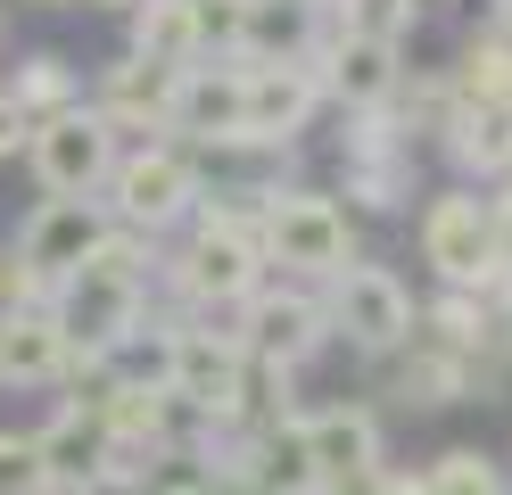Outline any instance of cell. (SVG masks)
<instances>
[{
	"label": "cell",
	"mask_w": 512,
	"mask_h": 495,
	"mask_svg": "<svg viewBox=\"0 0 512 495\" xmlns=\"http://www.w3.org/2000/svg\"><path fill=\"white\" fill-rule=\"evenodd\" d=\"M323 322L356 355H397L413 339V289L389 264H347L339 281H323Z\"/></svg>",
	"instance_id": "52a82bcc"
},
{
	"label": "cell",
	"mask_w": 512,
	"mask_h": 495,
	"mask_svg": "<svg viewBox=\"0 0 512 495\" xmlns=\"http://www.w3.org/2000/svg\"><path fill=\"white\" fill-rule=\"evenodd\" d=\"M100 231H108V207L100 198H42L34 215H25V231H17V264L42 281V297H50V281H67L75 264L100 248Z\"/></svg>",
	"instance_id": "4fadbf2b"
},
{
	"label": "cell",
	"mask_w": 512,
	"mask_h": 495,
	"mask_svg": "<svg viewBox=\"0 0 512 495\" xmlns=\"http://www.w3.org/2000/svg\"><path fill=\"white\" fill-rule=\"evenodd\" d=\"M232 207L256 215V240H265V273L281 264V273H298V281H339L347 264H364L356 256V223H347L339 198L323 190H281V182H256L240 190Z\"/></svg>",
	"instance_id": "7a4b0ae2"
},
{
	"label": "cell",
	"mask_w": 512,
	"mask_h": 495,
	"mask_svg": "<svg viewBox=\"0 0 512 495\" xmlns=\"http://www.w3.org/2000/svg\"><path fill=\"white\" fill-rule=\"evenodd\" d=\"M455 108H463L455 83H446V75H413V66H405V83H397V99H389V116H397L405 141H413V132H446Z\"/></svg>",
	"instance_id": "7402d4cb"
},
{
	"label": "cell",
	"mask_w": 512,
	"mask_h": 495,
	"mask_svg": "<svg viewBox=\"0 0 512 495\" xmlns=\"http://www.w3.org/2000/svg\"><path fill=\"white\" fill-rule=\"evenodd\" d=\"M323 99H339V116H380L405 83V50L397 42H364V33H331V50L314 58Z\"/></svg>",
	"instance_id": "5bb4252c"
},
{
	"label": "cell",
	"mask_w": 512,
	"mask_h": 495,
	"mask_svg": "<svg viewBox=\"0 0 512 495\" xmlns=\"http://www.w3.org/2000/svg\"><path fill=\"white\" fill-rule=\"evenodd\" d=\"M422 264L438 273V289H463V297L496 289V231L479 190H446L422 207Z\"/></svg>",
	"instance_id": "ba28073f"
},
{
	"label": "cell",
	"mask_w": 512,
	"mask_h": 495,
	"mask_svg": "<svg viewBox=\"0 0 512 495\" xmlns=\"http://www.w3.org/2000/svg\"><path fill=\"white\" fill-rule=\"evenodd\" d=\"M422 487H430V495H504V471H496L479 446H446L430 471H422Z\"/></svg>",
	"instance_id": "603a6c76"
},
{
	"label": "cell",
	"mask_w": 512,
	"mask_h": 495,
	"mask_svg": "<svg viewBox=\"0 0 512 495\" xmlns=\"http://www.w3.org/2000/svg\"><path fill=\"white\" fill-rule=\"evenodd\" d=\"M488 33H496V42H512V0H488Z\"/></svg>",
	"instance_id": "4316f807"
},
{
	"label": "cell",
	"mask_w": 512,
	"mask_h": 495,
	"mask_svg": "<svg viewBox=\"0 0 512 495\" xmlns=\"http://www.w3.org/2000/svg\"><path fill=\"white\" fill-rule=\"evenodd\" d=\"M207 198L199 182V157L174 149V141H157V149H116V174L100 190V207L116 231H141V240H166V231L190 223V207Z\"/></svg>",
	"instance_id": "3957f363"
},
{
	"label": "cell",
	"mask_w": 512,
	"mask_h": 495,
	"mask_svg": "<svg viewBox=\"0 0 512 495\" xmlns=\"http://www.w3.org/2000/svg\"><path fill=\"white\" fill-rule=\"evenodd\" d=\"M488 231H496V273H504V264H512V182L488 198Z\"/></svg>",
	"instance_id": "d4e9b609"
},
{
	"label": "cell",
	"mask_w": 512,
	"mask_h": 495,
	"mask_svg": "<svg viewBox=\"0 0 512 495\" xmlns=\"http://www.w3.org/2000/svg\"><path fill=\"white\" fill-rule=\"evenodd\" d=\"M298 454L314 487H331L347 471H372L380 462V413L372 405H323V413H298Z\"/></svg>",
	"instance_id": "9a60e30c"
},
{
	"label": "cell",
	"mask_w": 512,
	"mask_h": 495,
	"mask_svg": "<svg viewBox=\"0 0 512 495\" xmlns=\"http://www.w3.org/2000/svg\"><path fill=\"white\" fill-rule=\"evenodd\" d=\"M471 396V363L446 355L430 339H405L397 347V405H463Z\"/></svg>",
	"instance_id": "44dd1931"
},
{
	"label": "cell",
	"mask_w": 512,
	"mask_h": 495,
	"mask_svg": "<svg viewBox=\"0 0 512 495\" xmlns=\"http://www.w3.org/2000/svg\"><path fill=\"white\" fill-rule=\"evenodd\" d=\"M0 58H9V25H0Z\"/></svg>",
	"instance_id": "d6a6232c"
},
{
	"label": "cell",
	"mask_w": 512,
	"mask_h": 495,
	"mask_svg": "<svg viewBox=\"0 0 512 495\" xmlns=\"http://www.w3.org/2000/svg\"><path fill=\"white\" fill-rule=\"evenodd\" d=\"M265 289V240H256V215L232 198H199L182 223V248H157V281L149 297H166L174 314H232L240 297Z\"/></svg>",
	"instance_id": "6da1fadb"
},
{
	"label": "cell",
	"mask_w": 512,
	"mask_h": 495,
	"mask_svg": "<svg viewBox=\"0 0 512 495\" xmlns=\"http://www.w3.org/2000/svg\"><path fill=\"white\" fill-rule=\"evenodd\" d=\"M67 363H75V347L58 339L50 306H9V314H0V380L50 388V380H67Z\"/></svg>",
	"instance_id": "e0dca14e"
},
{
	"label": "cell",
	"mask_w": 512,
	"mask_h": 495,
	"mask_svg": "<svg viewBox=\"0 0 512 495\" xmlns=\"http://www.w3.org/2000/svg\"><path fill=\"white\" fill-rule=\"evenodd\" d=\"M488 306H496V314L512 322V264H504V273H496V289H488Z\"/></svg>",
	"instance_id": "83f0119b"
},
{
	"label": "cell",
	"mask_w": 512,
	"mask_h": 495,
	"mask_svg": "<svg viewBox=\"0 0 512 495\" xmlns=\"http://www.w3.org/2000/svg\"><path fill=\"white\" fill-rule=\"evenodd\" d=\"M0 495H50L42 454H34V429H9V438H0Z\"/></svg>",
	"instance_id": "cb8c5ba5"
},
{
	"label": "cell",
	"mask_w": 512,
	"mask_h": 495,
	"mask_svg": "<svg viewBox=\"0 0 512 495\" xmlns=\"http://www.w3.org/2000/svg\"><path fill=\"white\" fill-rule=\"evenodd\" d=\"M380 495H430L422 479H405V471H389V487H380Z\"/></svg>",
	"instance_id": "f1b7e54d"
},
{
	"label": "cell",
	"mask_w": 512,
	"mask_h": 495,
	"mask_svg": "<svg viewBox=\"0 0 512 495\" xmlns=\"http://www.w3.org/2000/svg\"><path fill=\"white\" fill-rule=\"evenodd\" d=\"M25 132H34V124H25V116H17V99L0 91V157H17V149H25Z\"/></svg>",
	"instance_id": "484cf974"
},
{
	"label": "cell",
	"mask_w": 512,
	"mask_h": 495,
	"mask_svg": "<svg viewBox=\"0 0 512 495\" xmlns=\"http://www.w3.org/2000/svg\"><path fill=\"white\" fill-rule=\"evenodd\" d=\"M166 141L240 149V58H199L166 83Z\"/></svg>",
	"instance_id": "8fae6325"
},
{
	"label": "cell",
	"mask_w": 512,
	"mask_h": 495,
	"mask_svg": "<svg viewBox=\"0 0 512 495\" xmlns=\"http://www.w3.org/2000/svg\"><path fill=\"white\" fill-rule=\"evenodd\" d=\"M223 330L240 339L248 363H265V372H298V363H314L331 347V322H323V289H256L240 297L232 314H223Z\"/></svg>",
	"instance_id": "8992f818"
},
{
	"label": "cell",
	"mask_w": 512,
	"mask_h": 495,
	"mask_svg": "<svg viewBox=\"0 0 512 495\" xmlns=\"http://www.w3.org/2000/svg\"><path fill=\"white\" fill-rule=\"evenodd\" d=\"M323 108L306 66H240V149H290Z\"/></svg>",
	"instance_id": "7c38bea8"
},
{
	"label": "cell",
	"mask_w": 512,
	"mask_h": 495,
	"mask_svg": "<svg viewBox=\"0 0 512 495\" xmlns=\"http://www.w3.org/2000/svg\"><path fill=\"white\" fill-rule=\"evenodd\" d=\"M438 149L455 157L463 182H512V116L504 108H455V124L438 132Z\"/></svg>",
	"instance_id": "ac0fdd59"
},
{
	"label": "cell",
	"mask_w": 512,
	"mask_h": 495,
	"mask_svg": "<svg viewBox=\"0 0 512 495\" xmlns=\"http://www.w3.org/2000/svg\"><path fill=\"white\" fill-rule=\"evenodd\" d=\"M83 9H124V17H133V9H141V0H83Z\"/></svg>",
	"instance_id": "f546056e"
},
{
	"label": "cell",
	"mask_w": 512,
	"mask_h": 495,
	"mask_svg": "<svg viewBox=\"0 0 512 495\" xmlns=\"http://www.w3.org/2000/svg\"><path fill=\"white\" fill-rule=\"evenodd\" d=\"M34 454H42V479L50 487H91L108 471V429H100V413L91 405H58L42 429H34Z\"/></svg>",
	"instance_id": "2e32d148"
},
{
	"label": "cell",
	"mask_w": 512,
	"mask_h": 495,
	"mask_svg": "<svg viewBox=\"0 0 512 495\" xmlns=\"http://www.w3.org/2000/svg\"><path fill=\"white\" fill-rule=\"evenodd\" d=\"M124 58H141L157 66V75H182V66H199V17H190V0H141L133 9V50Z\"/></svg>",
	"instance_id": "ffe728a7"
},
{
	"label": "cell",
	"mask_w": 512,
	"mask_h": 495,
	"mask_svg": "<svg viewBox=\"0 0 512 495\" xmlns=\"http://www.w3.org/2000/svg\"><path fill=\"white\" fill-rule=\"evenodd\" d=\"M413 9H446V0H413Z\"/></svg>",
	"instance_id": "1f68e13d"
},
{
	"label": "cell",
	"mask_w": 512,
	"mask_h": 495,
	"mask_svg": "<svg viewBox=\"0 0 512 495\" xmlns=\"http://www.w3.org/2000/svg\"><path fill=\"white\" fill-rule=\"evenodd\" d=\"M50 322H58V339H67L75 355H108V347H124L141 330V314H149V281H124V273H108L100 256H83L67 281H50Z\"/></svg>",
	"instance_id": "277c9868"
},
{
	"label": "cell",
	"mask_w": 512,
	"mask_h": 495,
	"mask_svg": "<svg viewBox=\"0 0 512 495\" xmlns=\"http://www.w3.org/2000/svg\"><path fill=\"white\" fill-rule=\"evenodd\" d=\"M166 83L174 75H157L141 58H108L83 75V108L100 116V132L116 149H157L166 141Z\"/></svg>",
	"instance_id": "30bf717a"
},
{
	"label": "cell",
	"mask_w": 512,
	"mask_h": 495,
	"mask_svg": "<svg viewBox=\"0 0 512 495\" xmlns=\"http://www.w3.org/2000/svg\"><path fill=\"white\" fill-rule=\"evenodd\" d=\"M25 157H34V182L42 198H100L108 174H116V141L100 132V116L91 108H67L25 132Z\"/></svg>",
	"instance_id": "9c48e42d"
},
{
	"label": "cell",
	"mask_w": 512,
	"mask_h": 495,
	"mask_svg": "<svg viewBox=\"0 0 512 495\" xmlns=\"http://www.w3.org/2000/svg\"><path fill=\"white\" fill-rule=\"evenodd\" d=\"M34 9H75V0H34Z\"/></svg>",
	"instance_id": "4dcf8cb0"
},
{
	"label": "cell",
	"mask_w": 512,
	"mask_h": 495,
	"mask_svg": "<svg viewBox=\"0 0 512 495\" xmlns=\"http://www.w3.org/2000/svg\"><path fill=\"white\" fill-rule=\"evenodd\" d=\"M17 99V116L25 124H50V116H67V108H83V66L67 58V50H25L17 58V75L0 83Z\"/></svg>",
	"instance_id": "d6986e66"
},
{
	"label": "cell",
	"mask_w": 512,
	"mask_h": 495,
	"mask_svg": "<svg viewBox=\"0 0 512 495\" xmlns=\"http://www.w3.org/2000/svg\"><path fill=\"white\" fill-rule=\"evenodd\" d=\"M166 396H182L207 429H232L248 405V355L240 339L223 330V314H199L174 330V355H166Z\"/></svg>",
	"instance_id": "5b68a950"
}]
</instances>
